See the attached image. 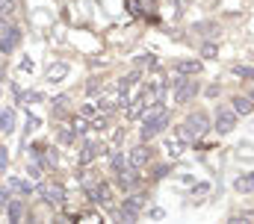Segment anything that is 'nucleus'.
<instances>
[{
    "label": "nucleus",
    "mask_w": 254,
    "mask_h": 224,
    "mask_svg": "<svg viewBox=\"0 0 254 224\" xmlns=\"http://www.w3.org/2000/svg\"><path fill=\"white\" fill-rule=\"evenodd\" d=\"M89 201L107 207V204H110V186H107V183H95V186H89Z\"/></svg>",
    "instance_id": "obj_10"
},
{
    "label": "nucleus",
    "mask_w": 254,
    "mask_h": 224,
    "mask_svg": "<svg viewBox=\"0 0 254 224\" xmlns=\"http://www.w3.org/2000/svg\"><path fill=\"white\" fill-rule=\"evenodd\" d=\"M12 6H15L12 0H0V21H3L6 15H12Z\"/></svg>",
    "instance_id": "obj_23"
},
{
    "label": "nucleus",
    "mask_w": 254,
    "mask_h": 224,
    "mask_svg": "<svg viewBox=\"0 0 254 224\" xmlns=\"http://www.w3.org/2000/svg\"><path fill=\"white\" fill-rule=\"evenodd\" d=\"M127 160H130V166H133V168H142L148 160H151V148H145V145H136V148L130 151V157H127Z\"/></svg>",
    "instance_id": "obj_12"
},
{
    "label": "nucleus",
    "mask_w": 254,
    "mask_h": 224,
    "mask_svg": "<svg viewBox=\"0 0 254 224\" xmlns=\"http://www.w3.org/2000/svg\"><path fill=\"white\" fill-rule=\"evenodd\" d=\"M39 192H42L45 204H51V207H60V204L65 201V189L60 186V183H45Z\"/></svg>",
    "instance_id": "obj_6"
},
{
    "label": "nucleus",
    "mask_w": 254,
    "mask_h": 224,
    "mask_svg": "<svg viewBox=\"0 0 254 224\" xmlns=\"http://www.w3.org/2000/svg\"><path fill=\"white\" fill-rule=\"evenodd\" d=\"M163 216H166V213H163L160 207H151V210H148V219H154V222H160Z\"/></svg>",
    "instance_id": "obj_24"
},
{
    "label": "nucleus",
    "mask_w": 254,
    "mask_h": 224,
    "mask_svg": "<svg viewBox=\"0 0 254 224\" xmlns=\"http://www.w3.org/2000/svg\"><path fill=\"white\" fill-rule=\"evenodd\" d=\"M166 151H169L172 157H181V154L187 151V145H184V139L178 136V139H169V142H166Z\"/></svg>",
    "instance_id": "obj_19"
},
{
    "label": "nucleus",
    "mask_w": 254,
    "mask_h": 224,
    "mask_svg": "<svg viewBox=\"0 0 254 224\" xmlns=\"http://www.w3.org/2000/svg\"><path fill=\"white\" fill-rule=\"evenodd\" d=\"M104 151H107V148H104V142H86L77 160H80L83 166H89V163H92V160H98V157H101Z\"/></svg>",
    "instance_id": "obj_9"
},
{
    "label": "nucleus",
    "mask_w": 254,
    "mask_h": 224,
    "mask_svg": "<svg viewBox=\"0 0 254 224\" xmlns=\"http://www.w3.org/2000/svg\"><path fill=\"white\" fill-rule=\"evenodd\" d=\"M184 127V133H187V139H198V136H204L207 130H210V118L204 115V112H192L190 118L181 124Z\"/></svg>",
    "instance_id": "obj_4"
},
{
    "label": "nucleus",
    "mask_w": 254,
    "mask_h": 224,
    "mask_svg": "<svg viewBox=\"0 0 254 224\" xmlns=\"http://www.w3.org/2000/svg\"><path fill=\"white\" fill-rule=\"evenodd\" d=\"M252 180H254V171H252Z\"/></svg>",
    "instance_id": "obj_27"
},
{
    "label": "nucleus",
    "mask_w": 254,
    "mask_h": 224,
    "mask_svg": "<svg viewBox=\"0 0 254 224\" xmlns=\"http://www.w3.org/2000/svg\"><path fill=\"white\" fill-rule=\"evenodd\" d=\"M95 112H98V101H95V104H86V107H83V115H95Z\"/></svg>",
    "instance_id": "obj_25"
},
{
    "label": "nucleus",
    "mask_w": 254,
    "mask_h": 224,
    "mask_svg": "<svg viewBox=\"0 0 254 224\" xmlns=\"http://www.w3.org/2000/svg\"><path fill=\"white\" fill-rule=\"evenodd\" d=\"M30 177H42V168H39V166H30Z\"/></svg>",
    "instance_id": "obj_26"
},
{
    "label": "nucleus",
    "mask_w": 254,
    "mask_h": 224,
    "mask_svg": "<svg viewBox=\"0 0 254 224\" xmlns=\"http://www.w3.org/2000/svg\"><path fill=\"white\" fill-rule=\"evenodd\" d=\"M6 216H9V222H21L24 219V204L21 201H6Z\"/></svg>",
    "instance_id": "obj_15"
},
{
    "label": "nucleus",
    "mask_w": 254,
    "mask_h": 224,
    "mask_svg": "<svg viewBox=\"0 0 254 224\" xmlns=\"http://www.w3.org/2000/svg\"><path fill=\"white\" fill-rule=\"evenodd\" d=\"M65 74H68V65H65V62H57V65H51V68H48V74H45V77H48V83H60Z\"/></svg>",
    "instance_id": "obj_14"
},
{
    "label": "nucleus",
    "mask_w": 254,
    "mask_h": 224,
    "mask_svg": "<svg viewBox=\"0 0 254 224\" xmlns=\"http://www.w3.org/2000/svg\"><path fill=\"white\" fill-rule=\"evenodd\" d=\"M175 71L184 74V77H198L201 74V62L198 59H181V62H175Z\"/></svg>",
    "instance_id": "obj_11"
},
{
    "label": "nucleus",
    "mask_w": 254,
    "mask_h": 224,
    "mask_svg": "<svg viewBox=\"0 0 254 224\" xmlns=\"http://www.w3.org/2000/svg\"><path fill=\"white\" fill-rule=\"evenodd\" d=\"M113 168H116V177H119V186H122V189H133V186L139 183L136 168L130 166V160H125L122 154H116V157H113Z\"/></svg>",
    "instance_id": "obj_2"
},
{
    "label": "nucleus",
    "mask_w": 254,
    "mask_h": 224,
    "mask_svg": "<svg viewBox=\"0 0 254 224\" xmlns=\"http://www.w3.org/2000/svg\"><path fill=\"white\" fill-rule=\"evenodd\" d=\"M175 86V104H190L192 98L201 92V86H198V80H187L184 74L172 83Z\"/></svg>",
    "instance_id": "obj_3"
},
{
    "label": "nucleus",
    "mask_w": 254,
    "mask_h": 224,
    "mask_svg": "<svg viewBox=\"0 0 254 224\" xmlns=\"http://www.w3.org/2000/svg\"><path fill=\"white\" fill-rule=\"evenodd\" d=\"M0 130H6V133L15 130V112L12 110H0Z\"/></svg>",
    "instance_id": "obj_16"
},
{
    "label": "nucleus",
    "mask_w": 254,
    "mask_h": 224,
    "mask_svg": "<svg viewBox=\"0 0 254 224\" xmlns=\"http://www.w3.org/2000/svg\"><path fill=\"white\" fill-rule=\"evenodd\" d=\"M142 207H145L142 195H130V198H125V204H122V210H119L122 222H136L139 213H142Z\"/></svg>",
    "instance_id": "obj_5"
},
{
    "label": "nucleus",
    "mask_w": 254,
    "mask_h": 224,
    "mask_svg": "<svg viewBox=\"0 0 254 224\" xmlns=\"http://www.w3.org/2000/svg\"><path fill=\"white\" fill-rule=\"evenodd\" d=\"M92 124L86 121V118H74V127H71V133H86Z\"/></svg>",
    "instance_id": "obj_21"
},
{
    "label": "nucleus",
    "mask_w": 254,
    "mask_h": 224,
    "mask_svg": "<svg viewBox=\"0 0 254 224\" xmlns=\"http://www.w3.org/2000/svg\"><path fill=\"white\" fill-rule=\"evenodd\" d=\"M237 127V112L234 110H219L216 112V130L219 133H231Z\"/></svg>",
    "instance_id": "obj_8"
},
{
    "label": "nucleus",
    "mask_w": 254,
    "mask_h": 224,
    "mask_svg": "<svg viewBox=\"0 0 254 224\" xmlns=\"http://www.w3.org/2000/svg\"><path fill=\"white\" fill-rule=\"evenodd\" d=\"M237 192H243V195H249V192H254V180H252V174H243V177H237Z\"/></svg>",
    "instance_id": "obj_18"
},
{
    "label": "nucleus",
    "mask_w": 254,
    "mask_h": 224,
    "mask_svg": "<svg viewBox=\"0 0 254 224\" xmlns=\"http://www.w3.org/2000/svg\"><path fill=\"white\" fill-rule=\"evenodd\" d=\"M231 104H234V112H237V115H252L254 112V101L252 98H246V95H237Z\"/></svg>",
    "instance_id": "obj_13"
},
{
    "label": "nucleus",
    "mask_w": 254,
    "mask_h": 224,
    "mask_svg": "<svg viewBox=\"0 0 254 224\" xmlns=\"http://www.w3.org/2000/svg\"><path fill=\"white\" fill-rule=\"evenodd\" d=\"M252 101H254V92H252Z\"/></svg>",
    "instance_id": "obj_28"
},
{
    "label": "nucleus",
    "mask_w": 254,
    "mask_h": 224,
    "mask_svg": "<svg viewBox=\"0 0 254 224\" xmlns=\"http://www.w3.org/2000/svg\"><path fill=\"white\" fill-rule=\"evenodd\" d=\"M234 74L243 80H254V68H249V65H234Z\"/></svg>",
    "instance_id": "obj_20"
},
{
    "label": "nucleus",
    "mask_w": 254,
    "mask_h": 224,
    "mask_svg": "<svg viewBox=\"0 0 254 224\" xmlns=\"http://www.w3.org/2000/svg\"><path fill=\"white\" fill-rule=\"evenodd\" d=\"M21 42V33H18V27H6V24H0V51H12L15 45Z\"/></svg>",
    "instance_id": "obj_7"
},
{
    "label": "nucleus",
    "mask_w": 254,
    "mask_h": 224,
    "mask_svg": "<svg viewBox=\"0 0 254 224\" xmlns=\"http://www.w3.org/2000/svg\"><path fill=\"white\" fill-rule=\"evenodd\" d=\"M166 127H169V110H166L163 104H154L151 110L145 112V118H142V127H139V133H142V142H151V139H154V136H160Z\"/></svg>",
    "instance_id": "obj_1"
},
{
    "label": "nucleus",
    "mask_w": 254,
    "mask_h": 224,
    "mask_svg": "<svg viewBox=\"0 0 254 224\" xmlns=\"http://www.w3.org/2000/svg\"><path fill=\"white\" fill-rule=\"evenodd\" d=\"M6 189H12V192H21V195H30V192H33V186H30V183H24V180H18V177L6 180Z\"/></svg>",
    "instance_id": "obj_17"
},
{
    "label": "nucleus",
    "mask_w": 254,
    "mask_h": 224,
    "mask_svg": "<svg viewBox=\"0 0 254 224\" xmlns=\"http://www.w3.org/2000/svg\"><path fill=\"white\" fill-rule=\"evenodd\" d=\"M201 56H204V59H216V56H219V48H216V45H210V42H207V45H204V48H201Z\"/></svg>",
    "instance_id": "obj_22"
}]
</instances>
